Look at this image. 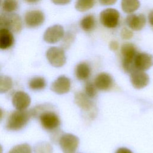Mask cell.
Masks as SVG:
<instances>
[{"mask_svg": "<svg viewBox=\"0 0 153 153\" xmlns=\"http://www.w3.org/2000/svg\"><path fill=\"white\" fill-rule=\"evenodd\" d=\"M32 117L37 118L41 127L46 131L52 132L60 125L59 116L50 103L40 104L30 109Z\"/></svg>", "mask_w": 153, "mask_h": 153, "instance_id": "6da1fadb", "label": "cell"}, {"mask_svg": "<svg viewBox=\"0 0 153 153\" xmlns=\"http://www.w3.org/2000/svg\"><path fill=\"white\" fill-rule=\"evenodd\" d=\"M32 118L30 110H16L8 115L5 128L10 131H18L24 128Z\"/></svg>", "mask_w": 153, "mask_h": 153, "instance_id": "7a4b0ae2", "label": "cell"}, {"mask_svg": "<svg viewBox=\"0 0 153 153\" xmlns=\"http://www.w3.org/2000/svg\"><path fill=\"white\" fill-rule=\"evenodd\" d=\"M137 52L136 47L131 43L126 42L122 45L121 47L122 65L126 72L130 73L134 70L133 61Z\"/></svg>", "mask_w": 153, "mask_h": 153, "instance_id": "3957f363", "label": "cell"}, {"mask_svg": "<svg viewBox=\"0 0 153 153\" xmlns=\"http://www.w3.org/2000/svg\"><path fill=\"white\" fill-rule=\"evenodd\" d=\"M120 14L115 8H106L100 14V22L105 27L109 29L115 28L119 23Z\"/></svg>", "mask_w": 153, "mask_h": 153, "instance_id": "277c9868", "label": "cell"}, {"mask_svg": "<svg viewBox=\"0 0 153 153\" xmlns=\"http://www.w3.org/2000/svg\"><path fill=\"white\" fill-rule=\"evenodd\" d=\"M46 57L49 63L54 67L63 66L66 60L63 48L57 47H51L46 52Z\"/></svg>", "mask_w": 153, "mask_h": 153, "instance_id": "5b68a950", "label": "cell"}, {"mask_svg": "<svg viewBox=\"0 0 153 153\" xmlns=\"http://www.w3.org/2000/svg\"><path fill=\"white\" fill-rule=\"evenodd\" d=\"M59 143L63 153H75L79 145V139L71 133H63Z\"/></svg>", "mask_w": 153, "mask_h": 153, "instance_id": "8992f818", "label": "cell"}, {"mask_svg": "<svg viewBox=\"0 0 153 153\" xmlns=\"http://www.w3.org/2000/svg\"><path fill=\"white\" fill-rule=\"evenodd\" d=\"M64 35L65 31L63 26L60 25H54L45 30L43 38L48 44H55L62 40Z\"/></svg>", "mask_w": 153, "mask_h": 153, "instance_id": "52a82bcc", "label": "cell"}, {"mask_svg": "<svg viewBox=\"0 0 153 153\" xmlns=\"http://www.w3.org/2000/svg\"><path fill=\"white\" fill-rule=\"evenodd\" d=\"M24 19L27 27L35 28L43 24L45 20V15L41 10H32L26 13Z\"/></svg>", "mask_w": 153, "mask_h": 153, "instance_id": "ba28073f", "label": "cell"}, {"mask_svg": "<svg viewBox=\"0 0 153 153\" xmlns=\"http://www.w3.org/2000/svg\"><path fill=\"white\" fill-rule=\"evenodd\" d=\"M133 65L134 70L146 71L153 65V56L145 52H137L136 54Z\"/></svg>", "mask_w": 153, "mask_h": 153, "instance_id": "9c48e42d", "label": "cell"}, {"mask_svg": "<svg viewBox=\"0 0 153 153\" xmlns=\"http://www.w3.org/2000/svg\"><path fill=\"white\" fill-rule=\"evenodd\" d=\"M130 74V82L135 88H143L148 84L149 82V77L144 71L135 69Z\"/></svg>", "mask_w": 153, "mask_h": 153, "instance_id": "30bf717a", "label": "cell"}, {"mask_svg": "<svg viewBox=\"0 0 153 153\" xmlns=\"http://www.w3.org/2000/svg\"><path fill=\"white\" fill-rule=\"evenodd\" d=\"M31 99L29 95L23 91H16L12 97V103L17 110H26L30 106Z\"/></svg>", "mask_w": 153, "mask_h": 153, "instance_id": "8fae6325", "label": "cell"}, {"mask_svg": "<svg viewBox=\"0 0 153 153\" xmlns=\"http://www.w3.org/2000/svg\"><path fill=\"white\" fill-rule=\"evenodd\" d=\"M71 80L66 76H59L51 85V90L58 94L68 93L71 88Z\"/></svg>", "mask_w": 153, "mask_h": 153, "instance_id": "7c38bea8", "label": "cell"}, {"mask_svg": "<svg viewBox=\"0 0 153 153\" xmlns=\"http://www.w3.org/2000/svg\"><path fill=\"white\" fill-rule=\"evenodd\" d=\"M94 84L97 89L106 91L110 90L113 87L114 80L110 74L102 72L96 76Z\"/></svg>", "mask_w": 153, "mask_h": 153, "instance_id": "4fadbf2b", "label": "cell"}, {"mask_svg": "<svg viewBox=\"0 0 153 153\" xmlns=\"http://www.w3.org/2000/svg\"><path fill=\"white\" fill-rule=\"evenodd\" d=\"M74 100L75 102L79 107L84 111L90 112V115L92 114L94 117V112H91L94 109L93 102L91 100V99L84 93V92H76L75 94Z\"/></svg>", "mask_w": 153, "mask_h": 153, "instance_id": "5bb4252c", "label": "cell"}, {"mask_svg": "<svg viewBox=\"0 0 153 153\" xmlns=\"http://www.w3.org/2000/svg\"><path fill=\"white\" fill-rule=\"evenodd\" d=\"M126 22L131 30H140L146 24V17L143 14H131L126 17Z\"/></svg>", "mask_w": 153, "mask_h": 153, "instance_id": "9a60e30c", "label": "cell"}, {"mask_svg": "<svg viewBox=\"0 0 153 153\" xmlns=\"http://www.w3.org/2000/svg\"><path fill=\"white\" fill-rule=\"evenodd\" d=\"M6 14L8 21V29L14 33L20 32L23 27V22L20 16L16 13H6Z\"/></svg>", "mask_w": 153, "mask_h": 153, "instance_id": "2e32d148", "label": "cell"}, {"mask_svg": "<svg viewBox=\"0 0 153 153\" xmlns=\"http://www.w3.org/2000/svg\"><path fill=\"white\" fill-rule=\"evenodd\" d=\"M14 43L13 32L7 29H0V49L10 48Z\"/></svg>", "mask_w": 153, "mask_h": 153, "instance_id": "e0dca14e", "label": "cell"}, {"mask_svg": "<svg viewBox=\"0 0 153 153\" xmlns=\"http://www.w3.org/2000/svg\"><path fill=\"white\" fill-rule=\"evenodd\" d=\"M75 74L76 77L79 80H85L88 79L91 75V68L86 62H81L76 65Z\"/></svg>", "mask_w": 153, "mask_h": 153, "instance_id": "ac0fdd59", "label": "cell"}, {"mask_svg": "<svg viewBox=\"0 0 153 153\" xmlns=\"http://www.w3.org/2000/svg\"><path fill=\"white\" fill-rule=\"evenodd\" d=\"M96 21L95 17L92 14H88L82 18L79 22L81 28L85 32H90L96 27Z\"/></svg>", "mask_w": 153, "mask_h": 153, "instance_id": "d6986e66", "label": "cell"}, {"mask_svg": "<svg viewBox=\"0 0 153 153\" xmlns=\"http://www.w3.org/2000/svg\"><path fill=\"white\" fill-rule=\"evenodd\" d=\"M29 87L33 91H39L45 88L46 87V81L42 76H34L31 78L28 83Z\"/></svg>", "mask_w": 153, "mask_h": 153, "instance_id": "ffe728a7", "label": "cell"}, {"mask_svg": "<svg viewBox=\"0 0 153 153\" xmlns=\"http://www.w3.org/2000/svg\"><path fill=\"white\" fill-rule=\"evenodd\" d=\"M121 5L124 13L131 14L139 8L140 2L139 0H121Z\"/></svg>", "mask_w": 153, "mask_h": 153, "instance_id": "44dd1931", "label": "cell"}, {"mask_svg": "<svg viewBox=\"0 0 153 153\" xmlns=\"http://www.w3.org/2000/svg\"><path fill=\"white\" fill-rule=\"evenodd\" d=\"M96 3V0H76L75 9L80 12L86 11L92 8Z\"/></svg>", "mask_w": 153, "mask_h": 153, "instance_id": "7402d4cb", "label": "cell"}, {"mask_svg": "<svg viewBox=\"0 0 153 153\" xmlns=\"http://www.w3.org/2000/svg\"><path fill=\"white\" fill-rule=\"evenodd\" d=\"M13 86L12 79L7 75H0V93H5L10 91Z\"/></svg>", "mask_w": 153, "mask_h": 153, "instance_id": "603a6c76", "label": "cell"}, {"mask_svg": "<svg viewBox=\"0 0 153 153\" xmlns=\"http://www.w3.org/2000/svg\"><path fill=\"white\" fill-rule=\"evenodd\" d=\"M2 7L5 13H11L18 9L19 4L17 0H4Z\"/></svg>", "mask_w": 153, "mask_h": 153, "instance_id": "cb8c5ba5", "label": "cell"}, {"mask_svg": "<svg viewBox=\"0 0 153 153\" xmlns=\"http://www.w3.org/2000/svg\"><path fill=\"white\" fill-rule=\"evenodd\" d=\"M35 153H52L51 145L46 142H41L35 145L34 147Z\"/></svg>", "mask_w": 153, "mask_h": 153, "instance_id": "d4e9b609", "label": "cell"}, {"mask_svg": "<svg viewBox=\"0 0 153 153\" xmlns=\"http://www.w3.org/2000/svg\"><path fill=\"white\" fill-rule=\"evenodd\" d=\"M8 153H32L31 146L27 143L17 145L12 148Z\"/></svg>", "mask_w": 153, "mask_h": 153, "instance_id": "484cf974", "label": "cell"}, {"mask_svg": "<svg viewBox=\"0 0 153 153\" xmlns=\"http://www.w3.org/2000/svg\"><path fill=\"white\" fill-rule=\"evenodd\" d=\"M84 93L90 99L94 98L97 95V88L91 81L86 82L84 87Z\"/></svg>", "mask_w": 153, "mask_h": 153, "instance_id": "4316f807", "label": "cell"}, {"mask_svg": "<svg viewBox=\"0 0 153 153\" xmlns=\"http://www.w3.org/2000/svg\"><path fill=\"white\" fill-rule=\"evenodd\" d=\"M63 47L64 48H68L70 44L74 41V35L72 33L68 32L66 34L65 33L64 36L63 38Z\"/></svg>", "mask_w": 153, "mask_h": 153, "instance_id": "83f0119b", "label": "cell"}, {"mask_svg": "<svg viewBox=\"0 0 153 153\" xmlns=\"http://www.w3.org/2000/svg\"><path fill=\"white\" fill-rule=\"evenodd\" d=\"M51 137H50L51 140L54 143L59 142L60 137L63 134V132L61 130H60L59 128L53 131H52V132H51Z\"/></svg>", "mask_w": 153, "mask_h": 153, "instance_id": "f1b7e54d", "label": "cell"}, {"mask_svg": "<svg viewBox=\"0 0 153 153\" xmlns=\"http://www.w3.org/2000/svg\"><path fill=\"white\" fill-rule=\"evenodd\" d=\"M133 33L130 29L124 27L121 31V36L124 39H129L132 38Z\"/></svg>", "mask_w": 153, "mask_h": 153, "instance_id": "f546056e", "label": "cell"}, {"mask_svg": "<svg viewBox=\"0 0 153 153\" xmlns=\"http://www.w3.org/2000/svg\"><path fill=\"white\" fill-rule=\"evenodd\" d=\"M8 29V21L6 14H0V29Z\"/></svg>", "mask_w": 153, "mask_h": 153, "instance_id": "4dcf8cb0", "label": "cell"}, {"mask_svg": "<svg viewBox=\"0 0 153 153\" xmlns=\"http://www.w3.org/2000/svg\"><path fill=\"white\" fill-rule=\"evenodd\" d=\"M51 1L53 4L56 5H66L71 1V0H51Z\"/></svg>", "mask_w": 153, "mask_h": 153, "instance_id": "1f68e13d", "label": "cell"}, {"mask_svg": "<svg viewBox=\"0 0 153 153\" xmlns=\"http://www.w3.org/2000/svg\"><path fill=\"white\" fill-rule=\"evenodd\" d=\"M99 3L103 5H111L114 4L117 0H98Z\"/></svg>", "mask_w": 153, "mask_h": 153, "instance_id": "d6a6232c", "label": "cell"}, {"mask_svg": "<svg viewBox=\"0 0 153 153\" xmlns=\"http://www.w3.org/2000/svg\"><path fill=\"white\" fill-rule=\"evenodd\" d=\"M109 48L112 51H116L118 50L119 45L118 42L115 41H112L109 43Z\"/></svg>", "mask_w": 153, "mask_h": 153, "instance_id": "836d02e7", "label": "cell"}, {"mask_svg": "<svg viewBox=\"0 0 153 153\" xmlns=\"http://www.w3.org/2000/svg\"><path fill=\"white\" fill-rule=\"evenodd\" d=\"M115 153H132V152L126 148H120L116 151Z\"/></svg>", "mask_w": 153, "mask_h": 153, "instance_id": "e575fe53", "label": "cell"}, {"mask_svg": "<svg viewBox=\"0 0 153 153\" xmlns=\"http://www.w3.org/2000/svg\"><path fill=\"white\" fill-rule=\"evenodd\" d=\"M148 21L150 25L153 27V9L149 12L148 14Z\"/></svg>", "mask_w": 153, "mask_h": 153, "instance_id": "d590c367", "label": "cell"}, {"mask_svg": "<svg viewBox=\"0 0 153 153\" xmlns=\"http://www.w3.org/2000/svg\"><path fill=\"white\" fill-rule=\"evenodd\" d=\"M24 1L29 4H35L39 2L41 0H24Z\"/></svg>", "mask_w": 153, "mask_h": 153, "instance_id": "8d00e7d4", "label": "cell"}, {"mask_svg": "<svg viewBox=\"0 0 153 153\" xmlns=\"http://www.w3.org/2000/svg\"><path fill=\"white\" fill-rule=\"evenodd\" d=\"M3 114H4L3 111H2V109L0 108V121H1V120H2V117H3Z\"/></svg>", "mask_w": 153, "mask_h": 153, "instance_id": "74e56055", "label": "cell"}, {"mask_svg": "<svg viewBox=\"0 0 153 153\" xmlns=\"http://www.w3.org/2000/svg\"><path fill=\"white\" fill-rule=\"evenodd\" d=\"M3 152V149L2 146L0 145V153H2Z\"/></svg>", "mask_w": 153, "mask_h": 153, "instance_id": "f35d334b", "label": "cell"}, {"mask_svg": "<svg viewBox=\"0 0 153 153\" xmlns=\"http://www.w3.org/2000/svg\"><path fill=\"white\" fill-rule=\"evenodd\" d=\"M1 0H0V6H1Z\"/></svg>", "mask_w": 153, "mask_h": 153, "instance_id": "ab89813d", "label": "cell"}]
</instances>
